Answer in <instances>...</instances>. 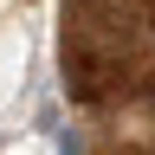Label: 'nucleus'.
Returning <instances> with one entry per match:
<instances>
[{
  "label": "nucleus",
  "mask_w": 155,
  "mask_h": 155,
  "mask_svg": "<svg viewBox=\"0 0 155 155\" xmlns=\"http://www.w3.org/2000/svg\"><path fill=\"white\" fill-rule=\"evenodd\" d=\"M58 71L65 97L84 110L155 84V0H65Z\"/></svg>",
  "instance_id": "f257e3e1"
},
{
  "label": "nucleus",
  "mask_w": 155,
  "mask_h": 155,
  "mask_svg": "<svg viewBox=\"0 0 155 155\" xmlns=\"http://www.w3.org/2000/svg\"><path fill=\"white\" fill-rule=\"evenodd\" d=\"M58 155H91V136L84 129H65V136H58Z\"/></svg>",
  "instance_id": "f03ea898"
}]
</instances>
